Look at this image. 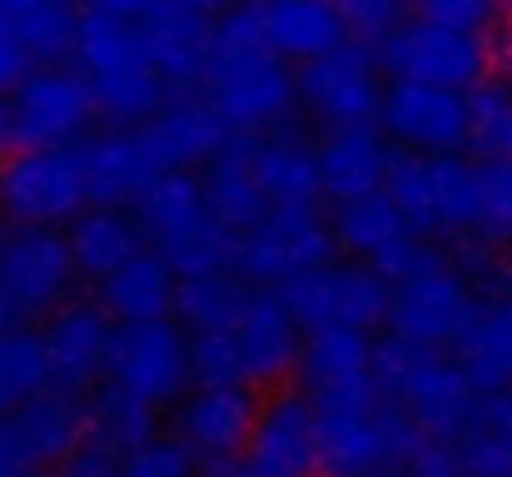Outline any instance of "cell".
<instances>
[{
	"label": "cell",
	"mask_w": 512,
	"mask_h": 477,
	"mask_svg": "<svg viewBox=\"0 0 512 477\" xmlns=\"http://www.w3.org/2000/svg\"><path fill=\"white\" fill-rule=\"evenodd\" d=\"M244 299H249V289H244L229 269H219V274H194V279H179V284H174L170 318L189 338H199V333H229L239 309H244Z\"/></svg>",
	"instance_id": "d590c367"
},
{
	"label": "cell",
	"mask_w": 512,
	"mask_h": 477,
	"mask_svg": "<svg viewBox=\"0 0 512 477\" xmlns=\"http://www.w3.org/2000/svg\"><path fill=\"white\" fill-rule=\"evenodd\" d=\"M254 413H259V398L249 388H194L189 398H179L174 443H184L194 463L199 458L204 463H234L244 453Z\"/></svg>",
	"instance_id": "7402d4cb"
},
{
	"label": "cell",
	"mask_w": 512,
	"mask_h": 477,
	"mask_svg": "<svg viewBox=\"0 0 512 477\" xmlns=\"http://www.w3.org/2000/svg\"><path fill=\"white\" fill-rule=\"evenodd\" d=\"M239 463L249 477H319L309 398L304 393H274L269 403H259Z\"/></svg>",
	"instance_id": "ffe728a7"
},
{
	"label": "cell",
	"mask_w": 512,
	"mask_h": 477,
	"mask_svg": "<svg viewBox=\"0 0 512 477\" xmlns=\"http://www.w3.org/2000/svg\"><path fill=\"white\" fill-rule=\"evenodd\" d=\"M483 309V294L458 274L443 244H418L413 259L388 279V333L413 348L453 353L468 323Z\"/></svg>",
	"instance_id": "277c9868"
},
{
	"label": "cell",
	"mask_w": 512,
	"mask_h": 477,
	"mask_svg": "<svg viewBox=\"0 0 512 477\" xmlns=\"http://www.w3.org/2000/svg\"><path fill=\"white\" fill-rule=\"evenodd\" d=\"M468 150L478 164H512V85L483 80L468 90Z\"/></svg>",
	"instance_id": "8d00e7d4"
},
{
	"label": "cell",
	"mask_w": 512,
	"mask_h": 477,
	"mask_svg": "<svg viewBox=\"0 0 512 477\" xmlns=\"http://www.w3.org/2000/svg\"><path fill=\"white\" fill-rule=\"evenodd\" d=\"M423 448L418 428L383 403L378 393L324 403L314 408V453L319 477H368V473H403L413 453Z\"/></svg>",
	"instance_id": "52a82bcc"
},
{
	"label": "cell",
	"mask_w": 512,
	"mask_h": 477,
	"mask_svg": "<svg viewBox=\"0 0 512 477\" xmlns=\"http://www.w3.org/2000/svg\"><path fill=\"white\" fill-rule=\"evenodd\" d=\"M174 279L170 269L150 254V249H140L130 264H120L110 279H100V309L110 323H155V318H170L174 309Z\"/></svg>",
	"instance_id": "836d02e7"
},
{
	"label": "cell",
	"mask_w": 512,
	"mask_h": 477,
	"mask_svg": "<svg viewBox=\"0 0 512 477\" xmlns=\"http://www.w3.org/2000/svg\"><path fill=\"white\" fill-rule=\"evenodd\" d=\"M329 234H334V254H343L348 264L373 269L378 279H393L413 259V249H418V239L403 229V219L393 214V204L383 194H368V199H353V204H334Z\"/></svg>",
	"instance_id": "cb8c5ba5"
},
{
	"label": "cell",
	"mask_w": 512,
	"mask_h": 477,
	"mask_svg": "<svg viewBox=\"0 0 512 477\" xmlns=\"http://www.w3.org/2000/svg\"><path fill=\"white\" fill-rule=\"evenodd\" d=\"M418 244H458L473 234L478 164L463 155H398L378 189Z\"/></svg>",
	"instance_id": "8992f818"
},
{
	"label": "cell",
	"mask_w": 512,
	"mask_h": 477,
	"mask_svg": "<svg viewBox=\"0 0 512 477\" xmlns=\"http://www.w3.org/2000/svg\"><path fill=\"white\" fill-rule=\"evenodd\" d=\"M50 477H120V458H110V453L80 443V448H75V453H70Z\"/></svg>",
	"instance_id": "ee69618b"
},
{
	"label": "cell",
	"mask_w": 512,
	"mask_h": 477,
	"mask_svg": "<svg viewBox=\"0 0 512 477\" xmlns=\"http://www.w3.org/2000/svg\"><path fill=\"white\" fill-rule=\"evenodd\" d=\"M468 239L493 254L512 249V164H478V209Z\"/></svg>",
	"instance_id": "f35d334b"
},
{
	"label": "cell",
	"mask_w": 512,
	"mask_h": 477,
	"mask_svg": "<svg viewBox=\"0 0 512 477\" xmlns=\"http://www.w3.org/2000/svg\"><path fill=\"white\" fill-rule=\"evenodd\" d=\"M418 15L433 20V25H443V30L478 35V40H493L498 35V20H503V10L488 5V0H428V5H418Z\"/></svg>",
	"instance_id": "7bdbcfd3"
},
{
	"label": "cell",
	"mask_w": 512,
	"mask_h": 477,
	"mask_svg": "<svg viewBox=\"0 0 512 477\" xmlns=\"http://www.w3.org/2000/svg\"><path fill=\"white\" fill-rule=\"evenodd\" d=\"M294 373L304 378L299 393L309 398V408L363 398L373 393V338L353 328H309Z\"/></svg>",
	"instance_id": "44dd1931"
},
{
	"label": "cell",
	"mask_w": 512,
	"mask_h": 477,
	"mask_svg": "<svg viewBox=\"0 0 512 477\" xmlns=\"http://www.w3.org/2000/svg\"><path fill=\"white\" fill-rule=\"evenodd\" d=\"M329 259H339V254H334L329 219L319 209H269L259 224L234 234L229 274L244 289L284 294L289 284H299L304 274L324 269Z\"/></svg>",
	"instance_id": "ba28073f"
},
{
	"label": "cell",
	"mask_w": 512,
	"mask_h": 477,
	"mask_svg": "<svg viewBox=\"0 0 512 477\" xmlns=\"http://www.w3.org/2000/svg\"><path fill=\"white\" fill-rule=\"evenodd\" d=\"M65 249H70L75 274L100 284V279H110L120 264H130L145 249V234L130 219V209H95V204H85L70 219V229H65Z\"/></svg>",
	"instance_id": "1f68e13d"
},
{
	"label": "cell",
	"mask_w": 512,
	"mask_h": 477,
	"mask_svg": "<svg viewBox=\"0 0 512 477\" xmlns=\"http://www.w3.org/2000/svg\"><path fill=\"white\" fill-rule=\"evenodd\" d=\"M493 65H503V80L512 85V10L498 20V35H493Z\"/></svg>",
	"instance_id": "7dc6e473"
},
{
	"label": "cell",
	"mask_w": 512,
	"mask_h": 477,
	"mask_svg": "<svg viewBox=\"0 0 512 477\" xmlns=\"http://www.w3.org/2000/svg\"><path fill=\"white\" fill-rule=\"evenodd\" d=\"M339 15H343V35L378 55V45L403 25L408 5H398V0H348V5H339Z\"/></svg>",
	"instance_id": "60d3db41"
},
{
	"label": "cell",
	"mask_w": 512,
	"mask_h": 477,
	"mask_svg": "<svg viewBox=\"0 0 512 477\" xmlns=\"http://www.w3.org/2000/svg\"><path fill=\"white\" fill-rule=\"evenodd\" d=\"M508 398H512V393H508Z\"/></svg>",
	"instance_id": "11a10c76"
},
{
	"label": "cell",
	"mask_w": 512,
	"mask_h": 477,
	"mask_svg": "<svg viewBox=\"0 0 512 477\" xmlns=\"http://www.w3.org/2000/svg\"><path fill=\"white\" fill-rule=\"evenodd\" d=\"M75 150H80L85 194L95 209H130L145 194V184L155 174H165L140 130H100V135L80 140Z\"/></svg>",
	"instance_id": "d4e9b609"
},
{
	"label": "cell",
	"mask_w": 512,
	"mask_h": 477,
	"mask_svg": "<svg viewBox=\"0 0 512 477\" xmlns=\"http://www.w3.org/2000/svg\"><path fill=\"white\" fill-rule=\"evenodd\" d=\"M5 234H10V229H5V219H0V244H5Z\"/></svg>",
	"instance_id": "f5cc1de1"
},
{
	"label": "cell",
	"mask_w": 512,
	"mask_h": 477,
	"mask_svg": "<svg viewBox=\"0 0 512 477\" xmlns=\"http://www.w3.org/2000/svg\"><path fill=\"white\" fill-rule=\"evenodd\" d=\"M130 219L145 234V249L170 269L174 279L194 274H219L229 269L234 234H224L199 194V174L189 169H165L145 184V194L130 204Z\"/></svg>",
	"instance_id": "5b68a950"
},
{
	"label": "cell",
	"mask_w": 512,
	"mask_h": 477,
	"mask_svg": "<svg viewBox=\"0 0 512 477\" xmlns=\"http://www.w3.org/2000/svg\"><path fill=\"white\" fill-rule=\"evenodd\" d=\"M5 120L20 150H65L80 145L95 120V105L70 65H30V75L5 100Z\"/></svg>",
	"instance_id": "5bb4252c"
},
{
	"label": "cell",
	"mask_w": 512,
	"mask_h": 477,
	"mask_svg": "<svg viewBox=\"0 0 512 477\" xmlns=\"http://www.w3.org/2000/svg\"><path fill=\"white\" fill-rule=\"evenodd\" d=\"M199 95L214 105L229 135H269L279 125H294V70L269 55L259 35V5L214 10Z\"/></svg>",
	"instance_id": "6da1fadb"
},
{
	"label": "cell",
	"mask_w": 512,
	"mask_h": 477,
	"mask_svg": "<svg viewBox=\"0 0 512 477\" xmlns=\"http://www.w3.org/2000/svg\"><path fill=\"white\" fill-rule=\"evenodd\" d=\"M383 65L373 50L343 40L339 50L294 70V105L329 130H373L383 105Z\"/></svg>",
	"instance_id": "7c38bea8"
},
{
	"label": "cell",
	"mask_w": 512,
	"mask_h": 477,
	"mask_svg": "<svg viewBox=\"0 0 512 477\" xmlns=\"http://www.w3.org/2000/svg\"><path fill=\"white\" fill-rule=\"evenodd\" d=\"M373 393L393 403L423 443H453L473 428L483 398L453 363V353L413 348L403 338H373Z\"/></svg>",
	"instance_id": "3957f363"
},
{
	"label": "cell",
	"mask_w": 512,
	"mask_h": 477,
	"mask_svg": "<svg viewBox=\"0 0 512 477\" xmlns=\"http://www.w3.org/2000/svg\"><path fill=\"white\" fill-rule=\"evenodd\" d=\"M398 155H458L468 145V95L388 80L378 125H373Z\"/></svg>",
	"instance_id": "9a60e30c"
},
{
	"label": "cell",
	"mask_w": 512,
	"mask_h": 477,
	"mask_svg": "<svg viewBox=\"0 0 512 477\" xmlns=\"http://www.w3.org/2000/svg\"><path fill=\"white\" fill-rule=\"evenodd\" d=\"M368 477H403V473H368Z\"/></svg>",
	"instance_id": "db71d44e"
},
{
	"label": "cell",
	"mask_w": 512,
	"mask_h": 477,
	"mask_svg": "<svg viewBox=\"0 0 512 477\" xmlns=\"http://www.w3.org/2000/svg\"><path fill=\"white\" fill-rule=\"evenodd\" d=\"M249 169L269 209H319V164L314 140L299 125L249 135Z\"/></svg>",
	"instance_id": "484cf974"
},
{
	"label": "cell",
	"mask_w": 512,
	"mask_h": 477,
	"mask_svg": "<svg viewBox=\"0 0 512 477\" xmlns=\"http://www.w3.org/2000/svg\"><path fill=\"white\" fill-rule=\"evenodd\" d=\"M199 194L224 234H244L249 224H259L269 214V204L254 184V169H249V135H229L209 155L204 174H199Z\"/></svg>",
	"instance_id": "4dcf8cb0"
},
{
	"label": "cell",
	"mask_w": 512,
	"mask_h": 477,
	"mask_svg": "<svg viewBox=\"0 0 512 477\" xmlns=\"http://www.w3.org/2000/svg\"><path fill=\"white\" fill-rule=\"evenodd\" d=\"M120 477H199V463L189 458L184 443H174V438L160 433L145 448H135V453L120 458Z\"/></svg>",
	"instance_id": "b9f144b4"
},
{
	"label": "cell",
	"mask_w": 512,
	"mask_h": 477,
	"mask_svg": "<svg viewBox=\"0 0 512 477\" xmlns=\"http://www.w3.org/2000/svg\"><path fill=\"white\" fill-rule=\"evenodd\" d=\"M110 333L115 323L105 318L100 304H85V299H70L65 309L45 318L35 328L40 338V353H45V373H50V388L55 393H90L100 378H105V353H110Z\"/></svg>",
	"instance_id": "d6986e66"
},
{
	"label": "cell",
	"mask_w": 512,
	"mask_h": 477,
	"mask_svg": "<svg viewBox=\"0 0 512 477\" xmlns=\"http://www.w3.org/2000/svg\"><path fill=\"white\" fill-rule=\"evenodd\" d=\"M80 443V398L45 388L0 418V477H50Z\"/></svg>",
	"instance_id": "e0dca14e"
},
{
	"label": "cell",
	"mask_w": 512,
	"mask_h": 477,
	"mask_svg": "<svg viewBox=\"0 0 512 477\" xmlns=\"http://www.w3.org/2000/svg\"><path fill=\"white\" fill-rule=\"evenodd\" d=\"M0 40H5V0H0Z\"/></svg>",
	"instance_id": "816d5d0a"
},
{
	"label": "cell",
	"mask_w": 512,
	"mask_h": 477,
	"mask_svg": "<svg viewBox=\"0 0 512 477\" xmlns=\"http://www.w3.org/2000/svg\"><path fill=\"white\" fill-rule=\"evenodd\" d=\"M403 477H463L458 458H453V443H423L413 453V463L403 468Z\"/></svg>",
	"instance_id": "f6af8a7d"
},
{
	"label": "cell",
	"mask_w": 512,
	"mask_h": 477,
	"mask_svg": "<svg viewBox=\"0 0 512 477\" xmlns=\"http://www.w3.org/2000/svg\"><path fill=\"white\" fill-rule=\"evenodd\" d=\"M189 383L199 388H249L244 363L229 333H199L189 338Z\"/></svg>",
	"instance_id": "ab89813d"
},
{
	"label": "cell",
	"mask_w": 512,
	"mask_h": 477,
	"mask_svg": "<svg viewBox=\"0 0 512 477\" xmlns=\"http://www.w3.org/2000/svg\"><path fill=\"white\" fill-rule=\"evenodd\" d=\"M503 294H508V299H512V254H508V259H503Z\"/></svg>",
	"instance_id": "f907efd6"
},
{
	"label": "cell",
	"mask_w": 512,
	"mask_h": 477,
	"mask_svg": "<svg viewBox=\"0 0 512 477\" xmlns=\"http://www.w3.org/2000/svg\"><path fill=\"white\" fill-rule=\"evenodd\" d=\"M140 135H145V145L155 150L160 169H189V174H194V164H209V155L229 140L224 120L214 115V105H209L199 90L170 95V100L140 125Z\"/></svg>",
	"instance_id": "4316f807"
},
{
	"label": "cell",
	"mask_w": 512,
	"mask_h": 477,
	"mask_svg": "<svg viewBox=\"0 0 512 477\" xmlns=\"http://www.w3.org/2000/svg\"><path fill=\"white\" fill-rule=\"evenodd\" d=\"M90 204L80 150H15L0 159V219L15 229H60Z\"/></svg>",
	"instance_id": "8fae6325"
},
{
	"label": "cell",
	"mask_w": 512,
	"mask_h": 477,
	"mask_svg": "<svg viewBox=\"0 0 512 477\" xmlns=\"http://www.w3.org/2000/svg\"><path fill=\"white\" fill-rule=\"evenodd\" d=\"M5 145H10V120H5V100H0V155H5Z\"/></svg>",
	"instance_id": "681fc988"
},
{
	"label": "cell",
	"mask_w": 512,
	"mask_h": 477,
	"mask_svg": "<svg viewBox=\"0 0 512 477\" xmlns=\"http://www.w3.org/2000/svg\"><path fill=\"white\" fill-rule=\"evenodd\" d=\"M65 229H10L0 244V328H35L75 299Z\"/></svg>",
	"instance_id": "9c48e42d"
},
{
	"label": "cell",
	"mask_w": 512,
	"mask_h": 477,
	"mask_svg": "<svg viewBox=\"0 0 512 477\" xmlns=\"http://www.w3.org/2000/svg\"><path fill=\"white\" fill-rule=\"evenodd\" d=\"M105 383L150 403L155 413L189 393V333L174 318L115 323L105 353Z\"/></svg>",
	"instance_id": "4fadbf2b"
},
{
	"label": "cell",
	"mask_w": 512,
	"mask_h": 477,
	"mask_svg": "<svg viewBox=\"0 0 512 477\" xmlns=\"http://www.w3.org/2000/svg\"><path fill=\"white\" fill-rule=\"evenodd\" d=\"M453 363L463 368V378L473 383L478 398L512 393V299L508 294L483 299L478 318L468 323V333L453 348Z\"/></svg>",
	"instance_id": "f546056e"
},
{
	"label": "cell",
	"mask_w": 512,
	"mask_h": 477,
	"mask_svg": "<svg viewBox=\"0 0 512 477\" xmlns=\"http://www.w3.org/2000/svg\"><path fill=\"white\" fill-rule=\"evenodd\" d=\"M80 433H85L90 448H100L110 458H125V453L145 448L150 438H160V413L150 403L130 398L115 383H95L80 398Z\"/></svg>",
	"instance_id": "d6a6232c"
},
{
	"label": "cell",
	"mask_w": 512,
	"mask_h": 477,
	"mask_svg": "<svg viewBox=\"0 0 512 477\" xmlns=\"http://www.w3.org/2000/svg\"><path fill=\"white\" fill-rule=\"evenodd\" d=\"M5 40L30 65H65L75 40V10L60 0H5Z\"/></svg>",
	"instance_id": "e575fe53"
},
{
	"label": "cell",
	"mask_w": 512,
	"mask_h": 477,
	"mask_svg": "<svg viewBox=\"0 0 512 477\" xmlns=\"http://www.w3.org/2000/svg\"><path fill=\"white\" fill-rule=\"evenodd\" d=\"M25 75H30V60H25L10 40H0V100H10V90H15Z\"/></svg>",
	"instance_id": "bcb514c9"
},
{
	"label": "cell",
	"mask_w": 512,
	"mask_h": 477,
	"mask_svg": "<svg viewBox=\"0 0 512 477\" xmlns=\"http://www.w3.org/2000/svg\"><path fill=\"white\" fill-rule=\"evenodd\" d=\"M378 65L393 80H413V85H438V90L468 95L493 70V40L443 30V25L423 20L418 10H408L403 25L378 45Z\"/></svg>",
	"instance_id": "30bf717a"
},
{
	"label": "cell",
	"mask_w": 512,
	"mask_h": 477,
	"mask_svg": "<svg viewBox=\"0 0 512 477\" xmlns=\"http://www.w3.org/2000/svg\"><path fill=\"white\" fill-rule=\"evenodd\" d=\"M50 388L35 328H0V418Z\"/></svg>",
	"instance_id": "74e56055"
},
{
	"label": "cell",
	"mask_w": 512,
	"mask_h": 477,
	"mask_svg": "<svg viewBox=\"0 0 512 477\" xmlns=\"http://www.w3.org/2000/svg\"><path fill=\"white\" fill-rule=\"evenodd\" d=\"M234 348H239V363H244V383H279L294 373L299 363V343H304V328L299 318L289 314L284 294H269V289H249L244 309L229 328Z\"/></svg>",
	"instance_id": "603a6c76"
},
{
	"label": "cell",
	"mask_w": 512,
	"mask_h": 477,
	"mask_svg": "<svg viewBox=\"0 0 512 477\" xmlns=\"http://www.w3.org/2000/svg\"><path fill=\"white\" fill-rule=\"evenodd\" d=\"M259 35H264L269 55H279L289 70L339 50L348 40L339 5H329V0H274V5H259Z\"/></svg>",
	"instance_id": "f1b7e54d"
},
{
	"label": "cell",
	"mask_w": 512,
	"mask_h": 477,
	"mask_svg": "<svg viewBox=\"0 0 512 477\" xmlns=\"http://www.w3.org/2000/svg\"><path fill=\"white\" fill-rule=\"evenodd\" d=\"M289 314L299 318V328H353V333H373L388 314V279H378L363 264L329 259L324 269L304 274L299 284L284 289Z\"/></svg>",
	"instance_id": "2e32d148"
},
{
	"label": "cell",
	"mask_w": 512,
	"mask_h": 477,
	"mask_svg": "<svg viewBox=\"0 0 512 477\" xmlns=\"http://www.w3.org/2000/svg\"><path fill=\"white\" fill-rule=\"evenodd\" d=\"M314 164H319V194L334 204H353L383 189L393 145L378 130H329L314 145Z\"/></svg>",
	"instance_id": "83f0119b"
},
{
	"label": "cell",
	"mask_w": 512,
	"mask_h": 477,
	"mask_svg": "<svg viewBox=\"0 0 512 477\" xmlns=\"http://www.w3.org/2000/svg\"><path fill=\"white\" fill-rule=\"evenodd\" d=\"M65 65L85 80L95 120H105V130H140L170 100L165 80L145 60L135 0H100L75 10V40Z\"/></svg>",
	"instance_id": "7a4b0ae2"
},
{
	"label": "cell",
	"mask_w": 512,
	"mask_h": 477,
	"mask_svg": "<svg viewBox=\"0 0 512 477\" xmlns=\"http://www.w3.org/2000/svg\"><path fill=\"white\" fill-rule=\"evenodd\" d=\"M209 5H189V0H135V25H140V45L150 70L165 80V90H194L204 80L209 65Z\"/></svg>",
	"instance_id": "ac0fdd59"
},
{
	"label": "cell",
	"mask_w": 512,
	"mask_h": 477,
	"mask_svg": "<svg viewBox=\"0 0 512 477\" xmlns=\"http://www.w3.org/2000/svg\"><path fill=\"white\" fill-rule=\"evenodd\" d=\"M199 477H249V473H244V463L234 458V463H204Z\"/></svg>",
	"instance_id": "c3c4849f"
}]
</instances>
